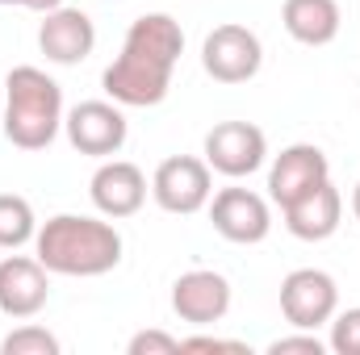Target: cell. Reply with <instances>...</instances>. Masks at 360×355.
Returning a JSON list of instances; mask_svg holds the SVG:
<instances>
[{
  "label": "cell",
  "instance_id": "obj_1",
  "mask_svg": "<svg viewBox=\"0 0 360 355\" xmlns=\"http://www.w3.org/2000/svg\"><path fill=\"white\" fill-rule=\"evenodd\" d=\"M180 55H184V29L176 17L143 13L130 21L122 55L105 67L101 88L122 109H151L172 88V72H176Z\"/></svg>",
  "mask_w": 360,
  "mask_h": 355
},
{
  "label": "cell",
  "instance_id": "obj_2",
  "mask_svg": "<svg viewBox=\"0 0 360 355\" xmlns=\"http://www.w3.org/2000/svg\"><path fill=\"white\" fill-rule=\"evenodd\" d=\"M122 234L105 217L55 213L34 234V255L51 276H105L122 264Z\"/></svg>",
  "mask_w": 360,
  "mask_h": 355
},
{
  "label": "cell",
  "instance_id": "obj_3",
  "mask_svg": "<svg viewBox=\"0 0 360 355\" xmlns=\"http://www.w3.org/2000/svg\"><path fill=\"white\" fill-rule=\"evenodd\" d=\"M63 88L42 67H13L4 76V138L17 151H46L63 130Z\"/></svg>",
  "mask_w": 360,
  "mask_h": 355
},
{
  "label": "cell",
  "instance_id": "obj_4",
  "mask_svg": "<svg viewBox=\"0 0 360 355\" xmlns=\"http://www.w3.org/2000/svg\"><path fill=\"white\" fill-rule=\"evenodd\" d=\"M260 63H264V46H260L256 29L239 25V21L214 25L201 42V67L218 84H248L260 72Z\"/></svg>",
  "mask_w": 360,
  "mask_h": 355
},
{
  "label": "cell",
  "instance_id": "obj_5",
  "mask_svg": "<svg viewBox=\"0 0 360 355\" xmlns=\"http://www.w3.org/2000/svg\"><path fill=\"white\" fill-rule=\"evenodd\" d=\"M340 309V284L323 267H297L281 280V314L293 330H319Z\"/></svg>",
  "mask_w": 360,
  "mask_h": 355
},
{
  "label": "cell",
  "instance_id": "obj_6",
  "mask_svg": "<svg viewBox=\"0 0 360 355\" xmlns=\"http://www.w3.org/2000/svg\"><path fill=\"white\" fill-rule=\"evenodd\" d=\"M151 196H155V205L164 213H180V217L201 213L210 205V196H214V172L197 155H172V159H164L155 168Z\"/></svg>",
  "mask_w": 360,
  "mask_h": 355
},
{
  "label": "cell",
  "instance_id": "obj_7",
  "mask_svg": "<svg viewBox=\"0 0 360 355\" xmlns=\"http://www.w3.org/2000/svg\"><path fill=\"white\" fill-rule=\"evenodd\" d=\"M63 130H68V142L80 155H92V159H113L126 147V134H130L126 113H122L117 100H80L76 109H68Z\"/></svg>",
  "mask_w": 360,
  "mask_h": 355
},
{
  "label": "cell",
  "instance_id": "obj_8",
  "mask_svg": "<svg viewBox=\"0 0 360 355\" xmlns=\"http://www.w3.org/2000/svg\"><path fill=\"white\" fill-rule=\"evenodd\" d=\"M264 159H269V138L252 121H218L205 134V163L218 176L243 180L252 172H260Z\"/></svg>",
  "mask_w": 360,
  "mask_h": 355
},
{
  "label": "cell",
  "instance_id": "obj_9",
  "mask_svg": "<svg viewBox=\"0 0 360 355\" xmlns=\"http://www.w3.org/2000/svg\"><path fill=\"white\" fill-rule=\"evenodd\" d=\"M210 222L214 230L226 239V243H239V247H252V243H264L272 230V209L269 201L252 188H222L210 196Z\"/></svg>",
  "mask_w": 360,
  "mask_h": 355
},
{
  "label": "cell",
  "instance_id": "obj_10",
  "mask_svg": "<svg viewBox=\"0 0 360 355\" xmlns=\"http://www.w3.org/2000/svg\"><path fill=\"white\" fill-rule=\"evenodd\" d=\"M172 309L188 326H214L231 314V280L214 267H193L172 284Z\"/></svg>",
  "mask_w": 360,
  "mask_h": 355
},
{
  "label": "cell",
  "instance_id": "obj_11",
  "mask_svg": "<svg viewBox=\"0 0 360 355\" xmlns=\"http://www.w3.org/2000/svg\"><path fill=\"white\" fill-rule=\"evenodd\" d=\"M96 46V25L84 8H51L42 13V25H38V51L46 55V63H59V67H76L84 63Z\"/></svg>",
  "mask_w": 360,
  "mask_h": 355
},
{
  "label": "cell",
  "instance_id": "obj_12",
  "mask_svg": "<svg viewBox=\"0 0 360 355\" xmlns=\"http://www.w3.org/2000/svg\"><path fill=\"white\" fill-rule=\"evenodd\" d=\"M51 301V272L38 255H4L0 260V314L4 318H34Z\"/></svg>",
  "mask_w": 360,
  "mask_h": 355
},
{
  "label": "cell",
  "instance_id": "obj_13",
  "mask_svg": "<svg viewBox=\"0 0 360 355\" xmlns=\"http://www.w3.org/2000/svg\"><path fill=\"white\" fill-rule=\"evenodd\" d=\"M89 196L96 205V213L109 217V222L134 217L147 201V176L130 159H105L89 180Z\"/></svg>",
  "mask_w": 360,
  "mask_h": 355
},
{
  "label": "cell",
  "instance_id": "obj_14",
  "mask_svg": "<svg viewBox=\"0 0 360 355\" xmlns=\"http://www.w3.org/2000/svg\"><path fill=\"white\" fill-rule=\"evenodd\" d=\"M331 180V163L314 142H293L285 147L269 168V201L272 205H293L297 196H306L314 184Z\"/></svg>",
  "mask_w": 360,
  "mask_h": 355
},
{
  "label": "cell",
  "instance_id": "obj_15",
  "mask_svg": "<svg viewBox=\"0 0 360 355\" xmlns=\"http://www.w3.org/2000/svg\"><path fill=\"white\" fill-rule=\"evenodd\" d=\"M281 213H285V230L293 239H302V243H327L340 230V222H344V196H340V188L331 180H323L306 196H297L293 205H285Z\"/></svg>",
  "mask_w": 360,
  "mask_h": 355
},
{
  "label": "cell",
  "instance_id": "obj_16",
  "mask_svg": "<svg viewBox=\"0 0 360 355\" xmlns=\"http://www.w3.org/2000/svg\"><path fill=\"white\" fill-rule=\"evenodd\" d=\"M281 25L302 46H327V42L340 38L344 13H340V0H285L281 4Z\"/></svg>",
  "mask_w": 360,
  "mask_h": 355
},
{
  "label": "cell",
  "instance_id": "obj_17",
  "mask_svg": "<svg viewBox=\"0 0 360 355\" xmlns=\"http://www.w3.org/2000/svg\"><path fill=\"white\" fill-rule=\"evenodd\" d=\"M34 234H38L34 205L17 192H0V251H21L25 243H34Z\"/></svg>",
  "mask_w": 360,
  "mask_h": 355
},
{
  "label": "cell",
  "instance_id": "obj_18",
  "mask_svg": "<svg viewBox=\"0 0 360 355\" xmlns=\"http://www.w3.org/2000/svg\"><path fill=\"white\" fill-rule=\"evenodd\" d=\"M0 355H59V339H55L46 326L25 322V326H17L13 335H4Z\"/></svg>",
  "mask_w": 360,
  "mask_h": 355
},
{
  "label": "cell",
  "instance_id": "obj_19",
  "mask_svg": "<svg viewBox=\"0 0 360 355\" xmlns=\"http://www.w3.org/2000/svg\"><path fill=\"white\" fill-rule=\"evenodd\" d=\"M331 326V339L327 347L335 355H360V305L356 309H335V318L327 322Z\"/></svg>",
  "mask_w": 360,
  "mask_h": 355
},
{
  "label": "cell",
  "instance_id": "obj_20",
  "mask_svg": "<svg viewBox=\"0 0 360 355\" xmlns=\"http://www.w3.org/2000/svg\"><path fill=\"white\" fill-rule=\"evenodd\" d=\"M130 355H176L180 351V339L168 335V330H139L130 343H126Z\"/></svg>",
  "mask_w": 360,
  "mask_h": 355
},
{
  "label": "cell",
  "instance_id": "obj_21",
  "mask_svg": "<svg viewBox=\"0 0 360 355\" xmlns=\"http://www.w3.org/2000/svg\"><path fill=\"white\" fill-rule=\"evenodd\" d=\"M331 351L314 330H302V335H285V339H272L269 343V355H323Z\"/></svg>",
  "mask_w": 360,
  "mask_h": 355
},
{
  "label": "cell",
  "instance_id": "obj_22",
  "mask_svg": "<svg viewBox=\"0 0 360 355\" xmlns=\"http://www.w3.org/2000/svg\"><path fill=\"white\" fill-rule=\"evenodd\" d=\"M180 351H235V355H248V343H239V339H218V335H193V339H180Z\"/></svg>",
  "mask_w": 360,
  "mask_h": 355
},
{
  "label": "cell",
  "instance_id": "obj_23",
  "mask_svg": "<svg viewBox=\"0 0 360 355\" xmlns=\"http://www.w3.org/2000/svg\"><path fill=\"white\" fill-rule=\"evenodd\" d=\"M68 0H21V8H34V13H51V8H63Z\"/></svg>",
  "mask_w": 360,
  "mask_h": 355
},
{
  "label": "cell",
  "instance_id": "obj_24",
  "mask_svg": "<svg viewBox=\"0 0 360 355\" xmlns=\"http://www.w3.org/2000/svg\"><path fill=\"white\" fill-rule=\"evenodd\" d=\"M352 213H356V222H360V184L352 188Z\"/></svg>",
  "mask_w": 360,
  "mask_h": 355
},
{
  "label": "cell",
  "instance_id": "obj_25",
  "mask_svg": "<svg viewBox=\"0 0 360 355\" xmlns=\"http://www.w3.org/2000/svg\"><path fill=\"white\" fill-rule=\"evenodd\" d=\"M0 4H21V0H0Z\"/></svg>",
  "mask_w": 360,
  "mask_h": 355
}]
</instances>
